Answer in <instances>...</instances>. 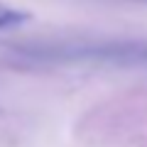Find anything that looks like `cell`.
<instances>
[{
	"label": "cell",
	"instance_id": "6da1fadb",
	"mask_svg": "<svg viewBox=\"0 0 147 147\" xmlns=\"http://www.w3.org/2000/svg\"><path fill=\"white\" fill-rule=\"evenodd\" d=\"M30 20V12L25 10H17V7H10V5H3L0 3V30H10V27H17L22 22Z\"/></svg>",
	"mask_w": 147,
	"mask_h": 147
}]
</instances>
